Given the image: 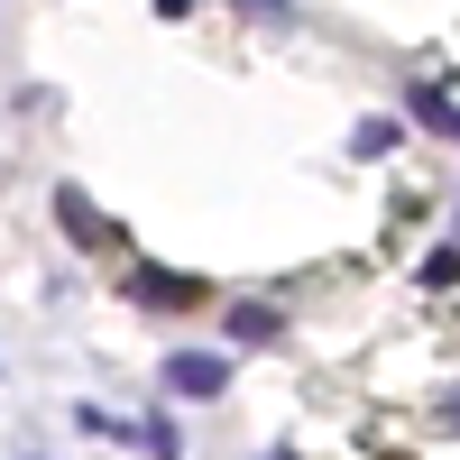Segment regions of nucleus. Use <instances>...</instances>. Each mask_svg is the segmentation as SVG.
Masks as SVG:
<instances>
[{
    "instance_id": "f257e3e1",
    "label": "nucleus",
    "mask_w": 460,
    "mask_h": 460,
    "mask_svg": "<svg viewBox=\"0 0 460 460\" xmlns=\"http://www.w3.org/2000/svg\"><path fill=\"white\" fill-rule=\"evenodd\" d=\"M157 387L184 405H221L230 396V350H166L157 359Z\"/></svg>"
},
{
    "instance_id": "f03ea898",
    "label": "nucleus",
    "mask_w": 460,
    "mask_h": 460,
    "mask_svg": "<svg viewBox=\"0 0 460 460\" xmlns=\"http://www.w3.org/2000/svg\"><path fill=\"white\" fill-rule=\"evenodd\" d=\"M129 295L147 304V314H194L212 286L203 277H175V267H129Z\"/></svg>"
},
{
    "instance_id": "7ed1b4c3",
    "label": "nucleus",
    "mask_w": 460,
    "mask_h": 460,
    "mask_svg": "<svg viewBox=\"0 0 460 460\" xmlns=\"http://www.w3.org/2000/svg\"><path fill=\"white\" fill-rule=\"evenodd\" d=\"M221 332H230V350H277L286 314H277V304H230V314H221Z\"/></svg>"
},
{
    "instance_id": "20e7f679",
    "label": "nucleus",
    "mask_w": 460,
    "mask_h": 460,
    "mask_svg": "<svg viewBox=\"0 0 460 460\" xmlns=\"http://www.w3.org/2000/svg\"><path fill=\"white\" fill-rule=\"evenodd\" d=\"M56 221H65L84 249H120V230H111V221L93 212V194H74V184H56Z\"/></svg>"
},
{
    "instance_id": "39448f33",
    "label": "nucleus",
    "mask_w": 460,
    "mask_h": 460,
    "mask_svg": "<svg viewBox=\"0 0 460 460\" xmlns=\"http://www.w3.org/2000/svg\"><path fill=\"white\" fill-rule=\"evenodd\" d=\"M405 120L433 129V138H460V102H451L442 84H414V93H405Z\"/></svg>"
},
{
    "instance_id": "423d86ee",
    "label": "nucleus",
    "mask_w": 460,
    "mask_h": 460,
    "mask_svg": "<svg viewBox=\"0 0 460 460\" xmlns=\"http://www.w3.org/2000/svg\"><path fill=\"white\" fill-rule=\"evenodd\" d=\"M129 442H138L147 460H184V433H175V414H138V424H129Z\"/></svg>"
},
{
    "instance_id": "0eeeda50",
    "label": "nucleus",
    "mask_w": 460,
    "mask_h": 460,
    "mask_svg": "<svg viewBox=\"0 0 460 460\" xmlns=\"http://www.w3.org/2000/svg\"><path fill=\"white\" fill-rule=\"evenodd\" d=\"M387 147H396V120H359L350 129V157H387Z\"/></svg>"
},
{
    "instance_id": "6e6552de",
    "label": "nucleus",
    "mask_w": 460,
    "mask_h": 460,
    "mask_svg": "<svg viewBox=\"0 0 460 460\" xmlns=\"http://www.w3.org/2000/svg\"><path fill=\"white\" fill-rule=\"evenodd\" d=\"M414 277H424V286H460V240H442L424 267H414Z\"/></svg>"
},
{
    "instance_id": "1a4fd4ad",
    "label": "nucleus",
    "mask_w": 460,
    "mask_h": 460,
    "mask_svg": "<svg viewBox=\"0 0 460 460\" xmlns=\"http://www.w3.org/2000/svg\"><path fill=\"white\" fill-rule=\"evenodd\" d=\"M442 424H451V433H460V396H442Z\"/></svg>"
},
{
    "instance_id": "9d476101",
    "label": "nucleus",
    "mask_w": 460,
    "mask_h": 460,
    "mask_svg": "<svg viewBox=\"0 0 460 460\" xmlns=\"http://www.w3.org/2000/svg\"><path fill=\"white\" fill-rule=\"evenodd\" d=\"M258 460H286V451H258Z\"/></svg>"
},
{
    "instance_id": "9b49d317",
    "label": "nucleus",
    "mask_w": 460,
    "mask_h": 460,
    "mask_svg": "<svg viewBox=\"0 0 460 460\" xmlns=\"http://www.w3.org/2000/svg\"><path fill=\"white\" fill-rule=\"evenodd\" d=\"M451 240H460V230H451Z\"/></svg>"
}]
</instances>
